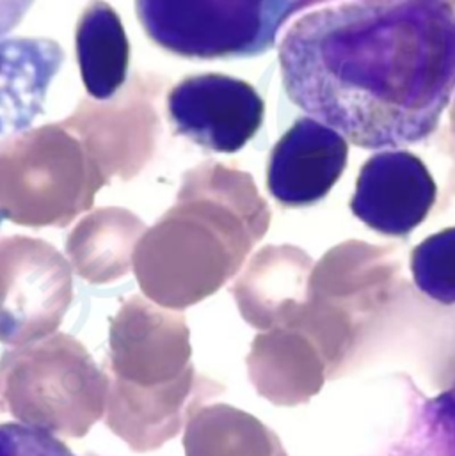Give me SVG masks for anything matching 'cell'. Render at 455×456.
Returning <instances> with one entry per match:
<instances>
[{"label":"cell","mask_w":455,"mask_h":456,"mask_svg":"<svg viewBox=\"0 0 455 456\" xmlns=\"http://www.w3.org/2000/svg\"><path fill=\"white\" fill-rule=\"evenodd\" d=\"M294 105L363 150L427 141L455 94L451 0H343L299 18L279 45Z\"/></svg>","instance_id":"1"},{"label":"cell","mask_w":455,"mask_h":456,"mask_svg":"<svg viewBox=\"0 0 455 456\" xmlns=\"http://www.w3.org/2000/svg\"><path fill=\"white\" fill-rule=\"evenodd\" d=\"M301 0H136L146 36L186 59H249L269 52Z\"/></svg>","instance_id":"2"},{"label":"cell","mask_w":455,"mask_h":456,"mask_svg":"<svg viewBox=\"0 0 455 456\" xmlns=\"http://www.w3.org/2000/svg\"><path fill=\"white\" fill-rule=\"evenodd\" d=\"M168 114L177 134L209 151L231 155L260 132L265 103L245 80L207 73L187 77L171 89Z\"/></svg>","instance_id":"3"},{"label":"cell","mask_w":455,"mask_h":456,"mask_svg":"<svg viewBox=\"0 0 455 456\" xmlns=\"http://www.w3.org/2000/svg\"><path fill=\"white\" fill-rule=\"evenodd\" d=\"M438 189L427 166L410 151H383L361 167L352 214L386 236H408L436 203Z\"/></svg>","instance_id":"4"},{"label":"cell","mask_w":455,"mask_h":456,"mask_svg":"<svg viewBox=\"0 0 455 456\" xmlns=\"http://www.w3.org/2000/svg\"><path fill=\"white\" fill-rule=\"evenodd\" d=\"M347 159L343 135L313 118H299L270 153L267 189L283 207H311L336 185Z\"/></svg>","instance_id":"5"},{"label":"cell","mask_w":455,"mask_h":456,"mask_svg":"<svg viewBox=\"0 0 455 456\" xmlns=\"http://www.w3.org/2000/svg\"><path fill=\"white\" fill-rule=\"evenodd\" d=\"M62 62L64 52L54 39H0V139L32 126Z\"/></svg>","instance_id":"6"},{"label":"cell","mask_w":455,"mask_h":456,"mask_svg":"<svg viewBox=\"0 0 455 456\" xmlns=\"http://www.w3.org/2000/svg\"><path fill=\"white\" fill-rule=\"evenodd\" d=\"M77 61L84 87L95 100H111L127 82L130 45L118 12L103 0H93L75 32Z\"/></svg>","instance_id":"7"},{"label":"cell","mask_w":455,"mask_h":456,"mask_svg":"<svg viewBox=\"0 0 455 456\" xmlns=\"http://www.w3.org/2000/svg\"><path fill=\"white\" fill-rule=\"evenodd\" d=\"M411 272L418 289L429 298L455 304V228L424 240L411 256Z\"/></svg>","instance_id":"8"},{"label":"cell","mask_w":455,"mask_h":456,"mask_svg":"<svg viewBox=\"0 0 455 456\" xmlns=\"http://www.w3.org/2000/svg\"><path fill=\"white\" fill-rule=\"evenodd\" d=\"M401 456H455V398L427 402L420 425L408 436Z\"/></svg>","instance_id":"9"},{"label":"cell","mask_w":455,"mask_h":456,"mask_svg":"<svg viewBox=\"0 0 455 456\" xmlns=\"http://www.w3.org/2000/svg\"><path fill=\"white\" fill-rule=\"evenodd\" d=\"M0 456H75L52 432L25 423L0 425Z\"/></svg>","instance_id":"10"},{"label":"cell","mask_w":455,"mask_h":456,"mask_svg":"<svg viewBox=\"0 0 455 456\" xmlns=\"http://www.w3.org/2000/svg\"><path fill=\"white\" fill-rule=\"evenodd\" d=\"M32 4L34 0H0V39L23 21Z\"/></svg>","instance_id":"11"}]
</instances>
